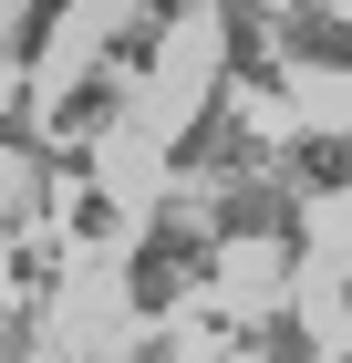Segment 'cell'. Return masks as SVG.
I'll return each mask as SVG.
<instances>
[{"label": "cell", "instance_id": "1", "mask_svg": "<svg viewBox=\"0 0 352 363\" xmlns=\"http://www.w3.org/2000/svg\"><path fill=\"white\" fill-rule=\"evenodd\" d=\"M217 280V239L197 218H145V239H135V259H125V301H135V322H166V311L187 301V291H208Z\"/></svg>", "mask_w": 352, "mask_h": 363}, {"label": "cell", "instance_id": "12", "mask_svg": "<svg viewBox=\"0 0 352 363\" xmlns=\"http://www.w3.org/2000/svg\"><path fill=\"white\" fill-rule=\"evenodd\" d=\"M176 11H187V0H145V11H135V21H156V31H166V21H176Z\"/></svg>", "mask_w": 352, "mask_h": 363}, {"label": "cell", "instance_id": "8", "mask_svg": "<svg viewBox=\"0 0 352 363\" xmlns=\"http://www.w3.org/2000/svg\"><path fill=\"white\" fill-rule=\"evenodd\" d=\"M249 363H322L311 311H270V322H259V342H249Z\"/></svg>", "mask_w": 352, "mask_h": 363}, {"label": "cell", "instance_id": "9", "mask_svg": "<svg viewBox=\"0 0 352 363\" xmlns=\"http://www.w3.org/2000/svg\"><path fill=\"white\" fill-rule=\"evenodd\" d=\"M73 21V0H21V21H11V73H31L42 62V42Z\"/></svg>", "mask_w": 352, "mask_h": 363}, {"label": "cell", "instance_id": "15", "mask_svg": "<svg viewBox=\"0 0 352 363\" xmlns=\"http://www.w3.org/2000/svg\"><path fill=\"white\" fill-rule=\"evenodd\" d=\"M342 363H352V342H342Z\"/></svg>", "mask_w": 352, "mask_h": 363}, {"label": "cell", "instance_id": "10", "mask_svg": "<svg viewBox=\"0 0 352 363\" xmlns=\"http://www.w3.org/2000/svg\"><path fill=\"white\" fill-rule=\"evenodd\" d=\"M62 218H73V239H114V218H125V208H114L104 187H83L73 208H62Z\"/></svg>", "mask_w": 352, "mask_h": 363}, {"label": "cell", "instance_id": "14", "mask_svg": "<svg viewBox=\"0 0 352 363\" xmlns=\"http://www.w3.org/2000/svg\"><path fill=\"white\" fill-rule=\"evenodd\" d=\"M0 333H11V311H0Z\"/></svg>", "mask_w": 352, "mask_h": 363}, {"label": "cell", "instance_id": "13", "mask_svg": "<svg viewBox=\"0 0 352 363\" xmlns=\"http://www.w3.org/2000/svg\"><path fill=\"white\" fill-rule=\"evenodd\" d=\"M342 311H352V280H342Z\"/></svg>", "mask_w": 352, "mask_h": 363}, {"label": "cell", "instance_id": "3", "mask_svg": "<svg viewBox=\"0 0 352 363\" xmlns=\"http://www.w3.org/2000/svg\"><path fill=\"white\" fill-rule=\"evenodd\" d=\"M166 167H176V177H239V167H270V156H259V125L239 114V84H208V104L166 135Z\"/></svg>", "mask_w": 352, "mask_h": 363}, {"label": "cell", "instance_id": "11", "mask_svg": "<svg viewBox=\"0 0 352 363\" xmlns=\"http://www.w3.org/2000/svg\"><path fill=\"white\" fill-rule=\"evenodd\" d=\"M125 363H176V342H166V333H145V342H135Z\"/></svg>", "mask_w": 352, "mask_h": 363}, {"label": "cell", "instance_id": "4", "mask_svg": "<svg viewBox=\"0 0 352 363\" xmlns=\"http://www.w3.org/2000/svg\"><path fill=\"white\" fill-rule=\"evenodd\" d=\"M270 177L290 197H342L352 187V125H290L280 156H270Z\"/></svg>", "mask_w": 352, "mask_h": 363}, {"label": "cell", "instance_id": "7", "mask_svg": "<svg viewBox=\"0 0 352 363\" xmlns=\"http://www.w3.org/2000/svg\"><path fill=\"white\" fill-rule=\"evenodd\" d=\"M114 114H125V73H114V62H83L73 84L52 94V135H114Z\"/></svg>", "mask_w": 352, "mask_h": 363}, {"label": "cell", "instance_id": "6", "mask_svg": "<svg viewBox=\"0 0 352 363\" xmlns=\"http://www.w3.org/2000/svg\"><path fill=\"white\" fill-rule=\"evenodd\" d=\"M217 84L280 94V52H270V11L259 0H217Z\"/></svg>", "mask_w": 352, "mask_h": 363}, {"label": "cell", "instance_id": "2", "mask_svg": "<svg viewBox=\"0 0 352 363\" xmlns=\"http://www.w3.org/2000/svg\"><path fill=\"white\" fill-rule=\"evenodd\" d=\"M217 239V250H249V239H270L280 259H300V197L280 187L270 167H239V177H217V197H208V218H197Z\"/></svg>", "mask_w": 352, "mask_h": 363}, {"label": "cell", "instance_id": "5", "mask_svg": "<svg viewBox=\"0 0 352 363\" xmlns=\"http://www.w3.org/2000/svg\"><path fill=\"white\" fill-rule=\"evenodd\" d=\"M270 52L300 62V73H352V21L322 11V0H280L270 11Z\"/></svg>", "mask_w": 352, "mask_h": 363}]
</instances>
